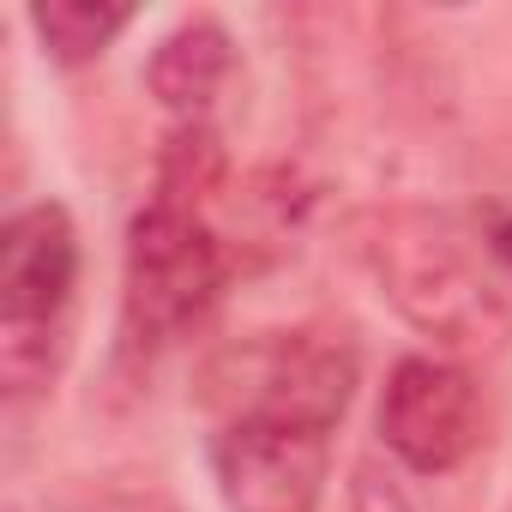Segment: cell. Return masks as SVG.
<instances>
[{"mask_svg":"<svg viewBox=\"0 0 512 512\" xmlns=\"http://www.w3.org/2000/svg\"><path fill=\"white\" fill-rule=\"evenodd\" d=\"M374 428H380V446L404 470L446 476L482 446L488 410H482V392H476L470 368H458L452 356H404L386 374Z\"/></svg>","mask_w":512,"mask_h":512,"instance_id":"5","label":"cell"},{"mask_svg":"<svg viewBox=\"0 0 512 512\" xmlns=\"http://www.w3.org/2000/svg\"><path fill=\"white\" fill-rule=\"evenodd\" d=\"M362 362L356 344L332 326H290V332H253L229 344L211 374L205 398L223 422H284L308 434H332L356 398Z\"/></svg>","mask_w":512,"mask_h":512,"instance_id":"3","label":"cell"},{"mask_svg":"<svg viewBox=\"0 0 512 512\" xmlns=\"http://www.w3.org/2000/svg\"><path fill=\"white\" fill-rule=\"evenodd\" d=\"M344 512H416V506H410V494H404L386 470L362 464L356 482H350V506H344Z\"/></svg>","mask_w":512,"mask_h":512,"instance_id":"10","label":"cell"},{"mask_svg":"<svg viewBox=\"0 0 512 512\" xmlns=\"http://www.w3.org/2000/svg\"><path fill=\"white\" fill-rule=\"evenodd\" d=\"M476 223H482V235H488V247H494V260H500L506 278H512V211H506V205H482Z\"/></svg>","mask_w":512,"mask_h":512,"instance_id":"11","label":"cell"},{"mask_svg":"<svg viewBox=\"0 0 512 512\" xmlns=\"http://www.w3.org/2000/svg\"><path fill=\"white\" fill-rule=\"evenodd\" d=\"M121 284H127L121 290L127 344L169 350L211 320V308L229 284V253H223L217 229L205 223V211L151 199L127 223V278Z\"/></svg>","mask_w":512,"mask_h":512,"instance_id":"4","label":"cell"},{"mask_svg":"<svg viewBox=\"0 0 512 512\" xmlns=\"http://www.w3.org/2000/svg\"><path fill=\"white\" fill-rule=\"evenodd\" d=\"M332 434L284 422H217L211 476L229 512H320Z\"/></svg>","mask_w":512,"mask_h":512,"instance_id":"6","label":"cell"},{"mask_svg":"<svg viewBox=\"0 0 512 512\" xmlns=\"http://www.w3.org/2000/svg\"><path fill=\"white\" fill-rule=\"evenodd\" d=\"M229 67H235V43H229V31H223L217 19H181V25L151 49V61H145V85H151V97H157L169 115H181V121H205V109H211V97L223 91Z\"/></svg>","mask_w":512,"mask_h":512,"instance_id":"7","label":"cell"},{"mask_svg":"<svg viewBox=\"0 0 512 512\" xmlns=\"http://www.w3.org/2000/svg\"><path fill=\"white\" fill-rule=\"evenodd\" d=\"M79 290V229L61 199H37L0 229V386L43 392L67 362V308Z\"/></svg>","mask_w":512,"mask_h":512,"instance_id":"2","label":"cell"},{"mask_svg":"<svg viewBox=\"0 0 512 512\" xmlns=\"http://www.w3.org/2000/svg\"><path fill=\"white\" fill-rule=\"evenodd\" d=\"M368 272L380 296L446 350H500L512 338V278L470 217L398 205L368 223Z\"/></svg>","mask_w":512,"mask_h":512,"instance_id":"1","label":"cell"},{"mask_svg":"<svg viewBox=\"0 0 512 512\" xmlns=\"http://www.w3.org/2000/svg\"><path fill=\"white\" fill-rule=\"evenodd\" d=\"M223 187V145L205 121H181L169 139H163V157H157V193L163 205H187V211H205V199Z\"/></svg>","mask_w":512,"mask_h":512,"instance_id":"9","label":"cell"},{"mask_svg":"<svg viewBox=\"0 0 512 512\" xmlns=\"http://www.w3.org/2000/svg\"><path fill=\"white\" fill-rule=\"evenodd\" d=\"M127 25H133L127 0H37V7H31V31L43 37V49L61 67L97 61Z\"/></svg>","mask_w":512,"mask_h":512,"instance_id":"8","label":"cell"}]
</instances>
